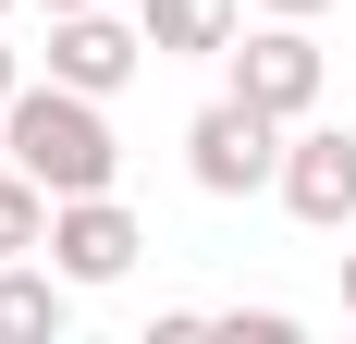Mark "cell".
<instances>
[{
  "mask_svg": "<svg viewBox=\"0 0 356 344\" xmlns=\"http://www.w3.org/2000/svg\"><path fill=\"white\" fill-rule=\"evenodd\" d=\"M344 320H356V246H344Z\"/></svg>",
  "mask_w": 356,
  "mask_h": 344,
  "instance_id": "obj_13",
  "label": "cell"
},
{
  "mask_svg": "<svg viewBox=\"0 0 356 344\" xmlns=\"http://www.w3.org/2000/svg\"><path fill=\"white\" fill-rule=\"evenodd\" d=\"M49 13H86V0H49Z\"/></svg>",
  "mask_w": 356,
  "mask_h": 344,
  "instance_id": "obj_14",
  "label": "cell"
},
{
  "mask_svg": "<svg viewBox=\"0 0 356 344\" xmlns=\"http://www.w3.org/2000/svg\"><path fill=\"white\" fill-rule=\"evenodd\" d=\"M221 332H234V344H283V332H295V308H234Z\"/></svg>",
  "mask_w": 356,
  "mask_h": 344,
  "instance_id": "obj_10",
  "label": "cell"
},
{
  "mask_svg": "<svg viewBox=\"0 0 356 344\" xmlns=\"http://www.w3.org/2000/svg\"><path fill=\"white\" fill-rule=\"evenodd\" d=\"M234 99H258L270 123H307V111H320V37L295 25V13H270V25L234 49Z\"/></svg>",
  "mask_w": 356,
  "mask_h": 344,
  "instance_id": "obj_5",
  "label": "cell"
},
{
  "mask_svg": "<svg viewBox=\"0 0 356 344\" xmlns=\"http://www.w3.org/2000/svg\"><path fill=\"white\" fill-rule=\"evenodd\" d=\"M13 99H25V49H0V111H13Z\"/></svg>",
  "mask_w": 356,
  "mask_h": 344,
  "instance_id": "obj_11",
  "label": "cell"
},
{
  "mask_svg": "<svg viewBox=\"0 0 356 344\" xmlns=\"http://www.w3.org/2000/svg\"><path fill=\"white\" fill-rule=\"evenodd\" d=\"M49 209H62V197H49L37 172L0 160V258H37V246H49Z\"/></svg>",
  "mask_w": 356,
  "mask_h": 344,
  "instance_id": "obj_9",
  "label": "cell"
},
{
  "mask_svg": "<svg viewBox=\"0 0 356 344\" xmlns=\"http://www.w3.org/2000/svg\"><path fill=\"white\" fill-rule=\"evenodd\" d=\"M258 13H295V25H320V13H332V0H258Z\"/></svg>",
  "mask_w": 356,
  "mask_h": 344,
  "instance_id": "obj_12",
  "label": "cell"
},
{
  "mask_svg": "<svg viewBox=\"0 0 356 344\" xmlns=\"http://www.w3.org/2000/svg\"><path fill=\"white\" fill-rule=\"evenodd\" d=\"M74 295H86V283H74L62 258H49V271H37V258H0V344H62Z\"/></svg>",
  "mask_w": 356,
  "mask_h": 344,
  "instance_id": "obj_7",
  "label": "cell"
},
{
  "mask_svg": "<svg viewBox=\"0 0 356 344\" xmlns=\"http://www.w3.org/2000/svg\"><path fill=\"white\" fill-rule=\"evenodd\" d=\"M0 148H13V172H37L49 197H99L111 172H123V136H111V99H86V86H25V99L0 111Z\"/></svg>",
  "mask_w": 356,
  "mask_h": 344,
  "instance_id": "obj_1",
  "label": "cell"
},
{
  "mask_svg": "<svg viewBox=\"0 0 356 344\" xmlns=\"http://www.w3.org/2000/svg\"><path fill=\"white\" fill-rule=\"evenodd\" d=\"M147 62H160V49H147V25H123L111 0H86V13H49V74H62V86H86V99L136 86Z\"/></svg>",
  "mask_w": 356,
  "mask_h": 344,
  "instance_id": "obj_4",
  "label": "cell"
},
{
  "mask_svg": "<svg viewBox=\"0 0 356 344\" xmlns=\"http://www.w3.org/2000/svg\"><path fill=\"white\" fill-rule=\"evenodd\" d=\"M283 136H295V123H270L258 99L221 86V99L184 123V172H197L209 197H258V185H283Z\"/></svg>",
  "mask_w": 356,
  "mask_h": 344,
  "instance_id": "obj_2",
  "label": "cell"
},
{
  "mask_svg": "<svg viewBox=\"0 0 356 344\" xmlns=\"http://www.w3.org/2000/svg\"><path fill=\"white\" fill-rule=\"evenodd\" d=\"M270 197H283L307 234H344V221H356V123H295Z\"/></svg>",
  "mask_w": 356,
  "mask_h": 344,
  "instance_id": "obj_3",
  "label": "cell"
},
{
  "mask_svg": "<svg viewBox=\"0 0 356 344\" xmlns=\"http://www.w3.org/2000/svg\"><path fill=\"white\" fill-rule=\"evenodd\" d=\"M0 13H13V0H0Z\"/></svg>",
  "mask_w": 356,
  "mask_h": 344,
  "instance_id": "obj_15",
  "label": "cell"
},
{
  "mask_svg": "<svg viewBox=\"0 0 356 344\" xmlns=\"http://www.w3.org/2000/svg\"><path fill=\"white\" fill-rule=\"evenodd\" d=\"M136 25H147L160 62H234V25H246V13H234V0H147Z\"/></svg>",
  "mask_w": 356,
  "mask_h": 344,
  "instance_id": "obj_8",
  "label": "cell"
},
{
  "mask_svg": "<svg viewBox=\"0 0 356 344\" xmlns=\"http://www.w3.org/2000/svg\"><path fill=\"white\" fill-rule=\"evenodd\" d=\"M136 246H147V221L111 197V185H99V197H62V209H49V258H62L74 283H123V271H136Z\"/></svg>",
  "mask_w": 356,
  "mask_h": 344,
  "instance_id": "obj_6",
  "label": "cell"
}]
</instances>
